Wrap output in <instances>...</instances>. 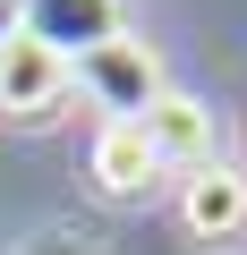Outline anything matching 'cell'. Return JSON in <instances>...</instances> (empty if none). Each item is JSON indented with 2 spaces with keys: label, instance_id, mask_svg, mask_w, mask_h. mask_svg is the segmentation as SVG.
Segmentation results:
<instances>
[{
  "label": "cell",
  "instance_id": "cell-1",
  "mask_svg": "<svg viewBox=\"0 0 247 255\" xmlns=\"http://www.w3.org/2000/svg\"><path fill=\"white\" fill-rule=\"evenodd\" d=\"M68 77H77L111 119H145V111H154V94H162V68H154V51H145L137 34H111V43H102V51H85Z\"/></svg>",
  "mask_w": 247,
  "mask_h": 255
},
{
  "label": "cell",
  "instance_id": "cell-2",
  "mask_svg": "<svg viewBox=\"0 0 247 255\" xmlns=\"http://www.w3.org/2000/svg\"><path fill=\"white\" fill-rule=\"evenodd\" d=\"M137 128H145L154 162H162V170H179V179H188V170H205V162H222V119H213L196 94H171V85H162V94H154V111H145Z\"/></svg>",
  "mask_w": 247,
  "mask_h": 255
},
{
  "label": "cell",
  "instance_id": "cell-3",
  "mask_svg": "<svg viewBox=\"0 0 247 255\" xmlns=\"http://www.w3.org/2000/svg\"><path fill=\"white\" fill-rule=\"evenodd\" d=\"M179 230L196 247H239L247 238V170H230V162L188 170L179 179Z\"/></svg>",
  "mask_w": 247,
  "mask_h": 255
},
{
  "label": "cell",
  "instance_id": "cell-4",
  "mask_svg": "<svg viewBox=\"0 0 247 255\" xmlns=\"http://www.w3.org/2000/svg\"><path fill=\"white\" fill-rule=\"evenodd\" d=\"M26 43H43L51 60H85V51H102L111 34H119V0H34L26 9V26H17Z\"/></svg>",
  "mask_w": 247,
  "mask_h": 255
},
{
  "label": "cell",
  "instance_id": "cell-5",
  "mask_svg": "<svg viewBox=\"0 0 247 255\" xmlns=\"http://www.w3.org/2000/svg\"><path fill=\"white\" fill-rule=\"evenodd\" d=\"M60 94H68V60H51L43 43H26V34H9L0 43V119H51L60 111Z\"/></svg>",
  "mask_w": 247,
  "mask_h": 255
},
{
  "label": "cell",
  "instance_id": "cell-6",
  "mask_svg": "<svg viewBox=\"0 0 247 255\" xmlns=\"http://www.w3.org/2000/svg\"><path fill=\"white\" fill-rule=\"evenodd\" d=\"M85 170H94V187H102L111 204H137V196H154V179H162V162H154V145H145L137 119H102L94 145H85Z\"/></svg>",
  "mask_w": 247,
  "mask_h": 255
},
{
  "label": "cell",
  "instance_id": "cell-7",
  "mask_svg": "<svg viewBox=\"0 0 247 255\" xmlns=\"http://www.w3.org/2000/svg\"><path fill=\"white\" fill-rule=\"evenodd\" d=\"M26 255H102V247H94V238H68V230H51V238H34Z\"/></svg>",
  "mask_w": 247,
  "mask_h": 255
},
{
  "label": "cell",
  "instance_id": "cell-8",
  "mask_svg": "<svg viewBox=\"0 0 247 255\" xmlns=\"http://www.w3.org/2000/svg\"><path fill=\"white\" fill-rule=\"evenodd\" d=\"M26 9H34V0H0V43H9V34L26 26Z\"/></svg>",
  "mask_w": 247,
  "mask_h": 255
}]
</instances>
